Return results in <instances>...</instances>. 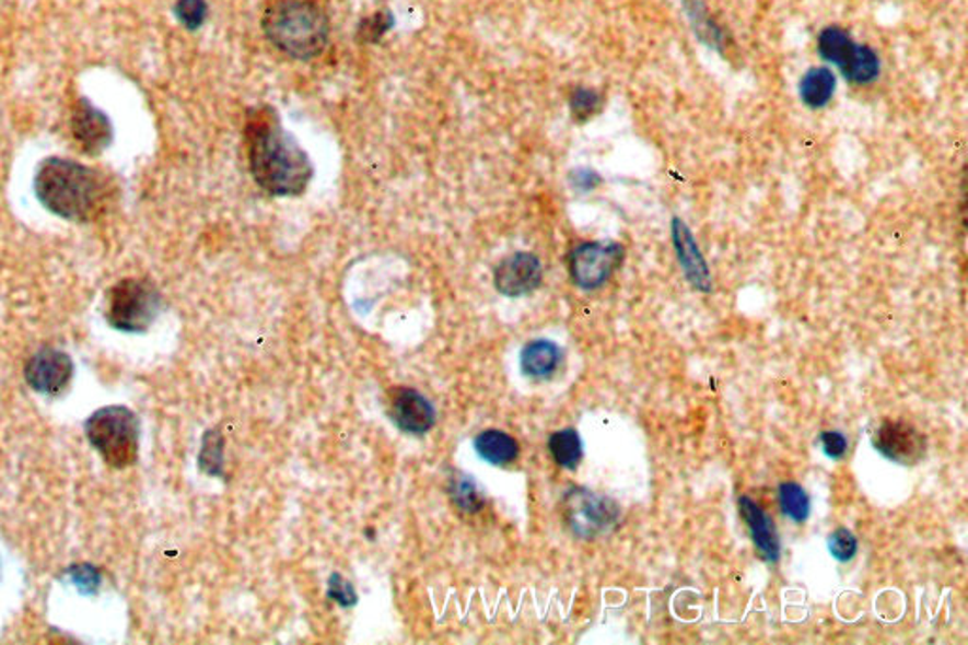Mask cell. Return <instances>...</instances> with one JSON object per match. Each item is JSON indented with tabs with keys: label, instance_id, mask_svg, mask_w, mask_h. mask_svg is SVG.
Segmentation results:
<instances>
[{
	"label": "cell",
	"instance_id": "cell-1",
	"mask_svg": "<svg viewBox=\"0 0 968 645\" xmlns=\"http://www.w3.org/2000/svg\"><path fill=\"white\" fill-rule=\"evenodd\" d=\"M248 162L259 188L271 196H300L313 176L308 155L269 110L250 114L246 126Z\"/></svg>",
	"mask_w": 968,
	"mask_h": 645
},
{
	"label": "cell",
	"instance_id": "cell-2",
	"mask_svg": "<svg viewBox=\"0 0 968 645\" xmlns=\"http://www.w3.org/2000/svg\"><path fill=\"white\" fill-rule=\"evenodd\" d=\"M36 196L56 216L88 222L105 211L112 188L105 176L82 163L51 157L36 175Z\"/></svg>",
	"mask_w": 968,
	"mask_h": 645
},
{
	"label": "cell",
	"instance_id": "cell-3",
	"mask_svg": "<svg viewBox=\"0 0 968 645\" xmlns=\"http://www.w3.org/2000/svg\"><path fill=\"white\" fill-rule=\"evenodd\" d=\"M264 33L282 54L307 61L328 46V15L313 0H277L265 10Z\"/></svg>",
	"mask_w": 968,
	"mask_h": 645
},
{
	"label": "cell",
	"instance_id": "cell-4",
	"mask_svg": "<svg viewBox=\"0 0 968 645\" xmlns=\"http://www.w3.org/2000/svg\"><path fill=\"white\" fill-rule=\"evenodd\" d=\"M85 435L112 468H129L139 456V419L126 407H105L85 422Z\"/></svg>",
	"mask_w": 968,
	"mask_h": 645
},
{
	"label": "cell",
	"instance_id": "cell-5",
	"mask_svg": "<svg viewBox=\"0 0 968 645\" xmlns=\"http://www.w3.org/2000/svg\"><path fill=\"white\" fill-rule=\"evenodd\" d=\"M161 297L150 282L126 279L106 294V320L127 333L147 331L160 315Z\"/></svg>",
	"mask_w": 968,
	"mask_h": 645
},
{
	"label": "cell",
	"instance_id": "cell-6",
	"mask_svg": "<svg viewBox=\"0 0 968 645\" xmlns=\"http://www.w3.org/2000/svg\"><path fill=\"white\" fill-rule=\"evenodd\" d=\"M562 519L579 540H596L619 525L620 507L606 494L573 486L562 499Z\"/></svg>",
	"mask_w": 968,
	"mask_h": 645
},
{
	"label": "cell",
	"instance_id": "cell-7",
	"mask_svg": "<svg viewBox=\"0 0 968 645\" xmlns=\"http://www.w3.org/2000/svg\"><path fill=\"white\" fill-rule=\"evenodd\" d=\"M817 51L825 61L838 67L851 84H872L882 71L878 54L855 43L848 31L837 25L823 28L817 38Z\"/></svg>",
	"mask_w": 968,
	"mask_h": 645
},
{
	"label": "cell",
	"instance_id": "cell-8",
	"mask_svg": "<svg viewBox=\"0 0 968 645\" xmlns=\"http://www.w3.org/2000/svg\"><path fill=\"white\" fill-rule=\"evenodd\" d=\"M625 248L619 243H583L570 254V274L581 290H598L622 266Z\"/></svg>",
	"mask_w": 968,
	"mask_h": 645
},
{
	"label": "cell",
	"instance_id": "cell-9",
	"mask_svg": "<svg viewBox=\"0 0 968 645\" xmlns=\"http://www.w3.org/2000/svg\"><path fill=\"white\" fill-rule=\"evenodd\" d=\"M872 445L884 458L900 466H915L926 455L925 435L902 419H885L879 422L872 437Z\"/></svg>",
	"mask_w": 968,
	"mask_h": 645
},
{
	"label": "cell",
	"instance_id": "cell-10",
	"mask_svg": "<svg viewBox=\"0 0 968 645\" xmlns=\"http://www.w3.org/2000/svg\"><path fill=\"white\" fill-rule=\"evenodd\" d=\"M74 373L72 360L56 349H43L33 354L25 367V379L35 392L57 396L63 392Z\"/></svg>",
	"mask_w": 968,
	"mask_h": 645
},
{
	"label": "cell",
	"instance_id": "cell-11",
	"mask_svg": "<svg viewBox=\"0 0 968 645\" xmlns=\"http://www.w3.org/2000/svg\"><path fill=\"white\" fill-rule=\"evenodd\" d=\"M388 400H390L388 413L392 421L396 422L397 429L415 435L428 434L433 429L435 411L422 394L407 386H396L392 388Z\"/></svg>",
	"mask_w": 968,
	"mask_h": 645
},
{
	"label": "cell",
	"instance_id": "cell-12",
	"mask_svg": "<svg viewBox=\"0 0 968 645\" xmlns=\"http://www.w3.org/2000/svg\"><path fill=\"white\" fill-rule=\"evenodd\" d=\"M544 279V267L537 256L516 253L495 267L494 284L498 292L509 297H518L534 292Z\"/></svg>",
	"mask_w": 968,
	"mask_h": 645
},
{
	"label": "cell",
	"instance_id": "cell-13",
	"mask_svg": "<svg viewBox=\"0 0 968 645\" xmlns=\"http://www.w3.org/2000/svg\"><path fill=\"white\" fill-rule=\"evenodd\" d=\"M70 126H72L74 141L78 142V146L84 150L85 154H101L110 144V121L105 114L90 105L88 101L78 103L74 113H72Z\"/></svg>",
	"mask_w": 968,
	"mask_h": 645
},
{
	"label": "cell",
	"instance_id": "cell-14",
	"mask_svg": "<svg viewBox=\"0 0 968 645\" xmlns=\"http://www.w3.org/2000/svg\"><path fill=\"white\" fill-rule=\"evenodd\" d=\"M672 237L676 246L677 260L681 266L687 281L700 292H711V274L705 263L704 256L698 248L697 241L692 237L689 227L679 218L672 224Z\"/></svg>",
	"mask_w": 968,
	"mask_h": 645
},
{
	"label": "cell",
	"instance_id": "cell-15",
	"mask_svg": "<svg viewBox=\"0 0 968 645\" xmlns=\"http://www.w3.org/2000/svg\"><path fill=\"white\" fill-rule=\"evenodd\" d=\"M738 507L739 515H742V519L746 520L749 533H751L755 549L759 551L760 556L765 561L775 564V562L780 561L781 543L780 536L775 532V525L770 519V515L749 496H742L738 500Z\"/></svg>",
	"mask_w": 968,
	"mask_h": 645
},
{
	"label": "cell",
	"instance_id": "cell-16",
	"mask_svg": "<svg viewBox=\"0 0 968 645\" xmlns=\"http://www.w3.org/2000/svg\"><path fill=\"white\" fill-rule=\"evenodd\" d=\"M562 362V352L558 344L547 339H536L524 347L521 364L524 375L532 379H549L557 373L558 365Z\"/></svg>",
	"mask_w": 968,
	"mask_h": 645
},
{
	"label": "cell",
	"instance_id": "cell-17",
	"mask_svg": "<svg viewBox=\"0 0 968 645\" xmlns=\"http://www.w3.org/2000/svg\"><path fill=\"white\" fill-rule=\"evenodd\" d=\"M837 92V77L827 67H814L801 78L798 93L804 105L812 110H821L829 105Z\"/></svg>",
	"mask_w": 968,
	"mask_h": 645
},
{
	"label": "cell",
	"instance_id": "cell-18",
	"mask_svg": "<svg viewBox=\"0 0 968 645\" xmlns=\"http://www.w3.org/2000/svg\"><path fill=\"white\" fill-rule=\"evenodd\" d=\"M475 449L482 460L494 466H508L515 462L518 456V443L513 435L505 434L502 430H487L477 435Z\"/></svg>",
	"mask_w": 968,
	"mask_h": 645
},
{
	"label": "cell",
	"instance_id": "cell-19",
	"mask_svg": "<svg viewBox=\"0 0 968 645\" xmlns=\"http://www.w3.org/2000/svg\"><path fill=\"white\" fill-rule=\"evenodd\" d=\"M549 450L552 460L564 470H578L583 460V443L573 429L558 430L550 435Z\"/></svg>",
	"mask_w": 968,
	"mask_h": 645
},
{
	"label": "cell",
	"instance_id": "cell-20",
	"mask_svg": "<svg viewBox=\"0 0 968 645\" xmlns=\"http://www.w3.org/2000/svg\"><path fill=\"white\" fill-rule=\"evenodd\" d=\"M778 500L783 515H788L789 519L794 523H804L808 519L812 505H809L808 494L802 489L801 484L788 481L781 483L778 489Z\"/></svg>",
	"mask_w": 968,
	"mask_h": 645
},
{
	"label": "cell",
	"instance_id": "cell-21",
	"mask_svg": "<svg viewBox=\"0 0 968 645\" xmlns=\"http://www.w3.org/2000/svg\"><path fill=\"white\" fill-rule=\"evenodd\" d=\"M451 494L458 507L467 513H477L485 504L479 486L466 476H458L451 481Z\"/></svg>",
	"mask_w": 968,
	"mask_h": 645
},
{
	"label": "cell",
	"instance_id": "cell-22",
	"mask_svg": "<svg viewBox=\"0 0 968 645\" xmlns=\"http://www.w3.org/2000/svg\"><path fill=\"white\" fill-rule=\"evenodd\" d=\"M685 8H687V12H689L690 20L695 23V28H697L700 38L708 40V44L713 46V48H719V46H721V40H723V33H721V28L708 17V12L702 8V4H700L698 0H685Z\"/></svg>",
	"mask_w": 968,
	"mask_h": 645
},
{
	"label": "cell",
	"instance_id": "cell-23",
	"mask_svg": "<svg viewBox=\"0 0 968 645\" xmlns=\"http://www.w3.org/2000/svg\"><path fill=\"white\" fill-rule=\"evenodd\" d=\"M602 103L604 101L598 92H594L591 87H578L570 98L573 118L578 121L591 120L594 114L602 110Z\"/></svg>",
	"mask_w": 968,
	"mask_h": 645
},
{
	"label": "cell",
	"instance_id": "cell-24",
	"mask_svg": "<svg viewBox=\"0 0 968 645\" xmlns=\"http://www.w3.org/2000/svg\"><path fill=\"white\" fill-rule=\"evenodd\" d=\"M859 551V540L848 528H838L829 536V553L838 562H850Z\"/></svg>",
	"mask_w": 968,
	"mask_h": 645
},
{
	"label": "cell",
	"instance_id": "cell-25",
	"mask_svg": "<svg viewBox=\"0 0 968 645\" xmlns=\"http://www.w3.org/2000/svg\"><path fill=\"white\" fill-rule=\"evenodd\" d=\"M212 437L214 439H210L209 432L207 439H205V447H202L201 466L209 473L218 476V473H222V437L217 432H212Z\"/></svg>",
	"mask_w": 968,
	"mask_h": 645
},
{
	"label": "cell",
	"instance_id": "cell-26",
	"mask_svg": "<svg viewBox=\"0 0 968 645\" xmlns=\"http://www.w3.org/2000/svg\"><path fill=\"white\" fill-rule=\"evenodd\" d=\"M176 14L188 28H197L207 17L205 0H178Z\"/></svg>",
	"mask_w": 968,
	"mask_h": 645
},
{
	"label": "cell",
	"instance_id": "cell-27",
	"mask_svg": "<svg viewBox=\"0 0 968 645\" xmlns=\"http://www.w3.org/2000/svg\"><path fill=\"white\" fill-rule=\"evenodd\" d=\"M328 595L331 600H335L342 608H350V606H354L358 602L354 587L339 574H334L329 577Z\"/></svg>",
	"mask_w": 968,
	"mask_h": 645
},
{
	"label": "cell",
	"instance_id": "cell-28",
	"mask_svg": "<svg viewBox=\"0 0 968 645\" xmlns=\"http://www.w3.org/2000/svg\"><path fill=\"white\" fill-rule=\"evenodd\" d=\"M819 445H821L823 453L829 456V458H835V460H840L848 453V439L838 430L823 432L819 435Z\"/></svg>",
	"mask_w": 968,
	"mask_h": 645
},
{
	"label": "cell",
	"instance_id": "cell-29",
	"mask_svg": "<svg viewBox=\"0 0 968 645\" xmlns=\"http://www.w3.org/2000/svg\"><path fill=\"white\" fill-rule=\"evenodd\" d=\"M386 23H384V15H375L373 20H370V23L362 25V35L368 36V40H375L378 36L383 35L384 31H386Z\"/></svg>",
	"mask_w": 968,
	"mask_h": 645
}]
</instances>
